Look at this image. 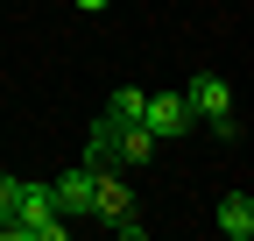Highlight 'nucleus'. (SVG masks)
<instances>
[{
  "label": "nucleus",
  "mask_w": 254,
  "mask_h": 241,
  "mask_svg": "<svg viewBox=\"0 0 254 241\" xmlns=\"http://www.w3.org/2000/svg\"><path fill=\"white\" fill-rule=\"evenodd\" d=\"M14 192H21V177L0 170V241H14Z\"/></svg>",
  "instance_id": "7"
},
{
  "label": "nucleus",
  "mask_w": 254,
  "mask_h": 241,
  "mask_svg": "<svg viewBox=\"0 0 254 241\" xmlns=\"http://www.w3.org/2000/svg\"><path fill=\"white\" fill-rule=\"evenodd\" d=\"M71 7H78V14H106L113 0H71Z\"/></svg>",
  "instance_id": "8"
},
{
  "label": "nucleus",
  "mask_w": 254,
  "mask_h": 241,
  "mask_svg": "<svg viewBox=\"0 0 254 241\" xmlns=\"http://www.w3.org/2000/svg\"><path fill=\"white\" fill-rule=\"evenodd\" d=\"M50 206H57L64 220H92V163H71V170H64L57 185H50Z\"/></svg>",
  "instance_id": "3"
},
{
  "label": "nucleus",
  "mask_w": 254,
  "mask_h": 241,
  "mask_svg": "<svg viewBox=\"0 0 254 241\" xmlns=\"http://www.w3.org/2000/svg\"><path fill=\"white\" fill-rule=\"evenodd\" d=\"M92 220H106V234H120V241L148 234L134 220V192H127V177H113V163H92Z\"/></svg>",
  "instance_id": "1"
},
{
  "label": "nucleus",
  "mask_w": 254,
  "mask_h": 241,
  "mask_svg": "<svg viewBox=\"0 0 254 241\" xmlns=\"http://www.w3.org/2000/svg\"><path fill=\"white\" fill-rule=\"evenodd\" d=\"M141 107H148V93H141V85H120V93L106 100V120H141Z\"/></svg>",
  "instance_id": "6"
},
{
  "label": "nucleus",
  "mask_w": 254,
  "mask_h": 241,
  "mask_svg": "<svg viewBox=\"0 0 254 241\" xmlns=\"http://www.w3.org/2000/svg\"><path fill=\"white\" fill-rule=\"evenodd\" d=\"M190 120H198V114H190V100H184V93H148V107H141V128H148L155 142H177Z\"/></svg>",
  "instance_id": "2"
},
{
  "label": "nucleus",
  "mask_w": 254,
  "mask_h": 241,
  "mask_svg": "<svg viewBox=\"0 0 254 241\" xmlns=\"http://www.w3.org/2000/svg\"><path fill=\"white\" fill-rule=\"evenodd\" d=\"M219 234H226V241H254V199L247 192H226V199H219V220H212Z\"/></svg>",
  "instance_id": "5"
},
{
  "label": "nucleus",
  "mask_w": 254,
  "mask_h": 241,
  "mask_svg": "<svg viewBox=\"0 0 254 241\" xmlns=\"http://www.w3.org/2000/svg\"><path fill=\"white\" fill-rule=\"evenodd\" d=\"M184 100H190V114H198V120H219V114H233V93H226V78H219V71H198Z\"/></svg>",
  "instance_id": "4"
}]
</instances>
